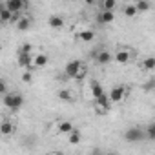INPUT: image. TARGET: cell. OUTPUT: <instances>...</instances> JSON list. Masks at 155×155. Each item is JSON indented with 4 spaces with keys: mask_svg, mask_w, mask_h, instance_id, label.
I'll use <instances>...</instances> for the list:
<instances>
[{
    "mask_svg": "<svg viewBox=\"0 0 155 155\" xmlns=\"http://www.w3.org/2000/svg\"><path fill=\"white\" fill-rule=\"evenodd\" d=\"M2 102H4V106L9 108L11 111H18V110L24 106V97H22L20 93H17V91H8V93H4Z\"/></svg>",
    "mask_w": 155,
    "mask_h": 155,
    "instance_id": "6da1fadb",
    "label": "cell"
},
{
    "mask_svg": "<svg viewBox=\"0 0 155 155\" xmlns=\"http://www.w3.org/2000/svg\"><path fill=\"white\" fill-rule=\"evenodd\" d=\"M128 93H130V88H128L126 84H117V86H113V88L110 90L108 99H110L111 104H120V102L128 97Z\"/></svg>",
    "mask_w": 155,
    "mask_h": 155,
    "instance_id": "7a4b0ae2",
    "label": "cell"
},
{
    "mask_svg": "<svg viewBox=\"0 0 155 155\" xmlns=\"http://www.w3.org/2000/svg\"><path fill=\"white\" fill-rule=\"evenodd\" d=\"M110 108H111V102H110V99H108V93H102L101 97L95 99V111H97L99 115H106V113L110 111Z\"/></svg>",
    "mask_w": 155,
    "mask_h": 155,
    "instance_id": "3957f363",
    "label": "cell"
},
{
    "mask_svg": "<svg viewBox=\"0 0 155 155\" xmlns=\"http://www.w3.org/2000/svg\"><path fill=\"white\" fill-rule=\"evenodd\" d=\"M124 139H126L128 142H139V140L146 139V137H144V130H142L140 126H131V128L126 130Z\"/></svg>",
    "mask_w": 155,
    "mask_h": 155,
    "instance_id": "277c9868",
    "label": "cell"
},
{
    "mask_svg": "<svg viewBox=\"0 0 155 155\" xmlns=\"http://www.w3.org/2000/svg\"><path fill=\"white\" fill-rule=\"evenodd\" d=\"M6 9H9L13 15H20L28 8V0H6Z\"/></svg>",
    "mask_w": 155,
    "mask_h": 155,
    "instance_id": "5b68a950",
    "label": "cell"
},
{
    "mask_svg": "<svg viewBox=\"0 0 155 155\" xmlns=\"http://www.w3.org/2000/svg\"><path fill=\"white\" fill-rule=\"evenodd\" d=\"M113 60H115L117 64L124 66V64H128V62L131 60V51H130L128 48H119V49L113 51Z\"/></svg>",
    "mask_w": 155,
    "mask_h": 155,
    "instance_id": "8992f818",
    "label": "cell"
},
{
    "mask_svg": "<svg viewBox=\"0 0 155 155\" xmlns=\"http://www.w3.org/2000/svg\"><path fill=\"white\" fill-rule=\"evenodd\" d=\"M93 57L97 60L99 66H108L111 60H113V53L108 51V49H101V51H93Z\"/></svg>",
    "mask_w": 155,
    "mask_h": 155,
    "instance_id": "52a82bcc",
    "label": "cell"
},
{
    "mask_svg": "<svg viewBox=\"0 0 155 155\" xmlns=\"http://www.w3.org/2000/svg\"><path fill=\"white\" fill-rule=\"evenodd\" d=\"M31 53H26V51H18V57H17V62L20 68H26L29 71H35V66L31 64Z\"/></svg>",
    "mask_w": 155,
    "mask_h": 155,
    "instance_id": "ba28073f",
    "label": "cell"
},
{
    "mask_svg": "<svg viewBox=\"0 0 155 155\" xmlns=\"http://www.w3.org/2000/svg\"><path fill=\"white\" fill-rule=\"evenodd\" d=\"M81 64H82V60H79V58L69 60V62L66 64V68H64V73H66V77H68V79H73V77H75V73H77V69L81 68Z\"/></svg>",
    "mask_w": 155,
    "mask_h": 155,
    "instance_id": "9c48e42d",
    "label": "cell"
},
{
    "mask_svg": "<svg viewBox=\"0 0 155 155\" xmlns=\"http://www.w3.org/2000/svg\"><path fill=\"white\" fill-rule=\"evenodd\" d=\"M113 20H115V11H104V9H101V13L97 15V22L102 24V26L113 24Z\"/></svg>",
    "mask_w": 155,
    "mask_h": 155,
    "instance_id": "30bf717a",
    "label": "cell"
},
{
    "mask_svg": "<svg viewBox=\"0 0 155 155\" xmlns=\"http://www.w3.org/2000/svg\"><path fill=\"white\" fill-rule=\"evenodd\" d=\"M15 133V122L9 120V119H4L2 122H0V135H4V137H9Z\"/></svg>",
    "mask_w": 155,
    "mask_h": 155,
    "instance_id": "8fae6325",
    "label": "cell"
},
{
    "mask_svg": "<svg viewBox=\"0 0 155 155\" xmlns=\"http://www.w3.org/2000/svg\"><path fill=\"white\" fill-rule=\"evenodd\" d=\"M15 22H17L15 26H17L18 31H28V29L31 28V17H28V15H20V17H17Z\"/></svg>",
    "mask_w": 155,
    "mask_h": 155,
    "instance_id": "7c38bea8",
    "label": "cell"
},
{
    "mask_svg": "<svg viewBox=\"0 0 155 155\" xmlns=\"http://www.w3.org/2000/svg\"><path fill=\"white\" fill-rule=\"evenodd\" d=\"M49 62V57L46 53H37L33 58H31V64L35 66V69H40V68H46Z\"/></svg>",
    "mask_w": 155,
    "mask_h": 155,
    "instance_id": "4fadbf2b",
    "label": "cell"
},
{
    "mask_svg": "<svg viewBox=\"0 0 155 155\" xmlns=\"http://www.w3.org/2000/svg\"><path fill=\"white\" fill-rule=\"evenodd\" d=\"M48 24H49L51 29H62V28L66 26V20H64L60 15H51V17L48 18Z\"/></svg>",
    "mask_w": 155,
    "mask_h": 155,
    "instance_id": "5bb4252c",
    "label": "cell"
},
{
    "mask_svg": "<svg viewBox=\"0 0 155 155\" xmlns=\"http://www.w3.org/2000/svg\"><path fill=\"white\" fill-rule=\"evenodd\" d=\"M81 140H82V133H81L79 130H75V128H73V130L68 133V142H69L71 146H77Z\"/></svg>",
    "mask_w": 155,
    "mask_h": 155,
    "instance_id": "9a60e30c",
    "label": "cell"
},
{
    "mask_svg": "<svg viewBox=\"0 0 155 155\" xmlns=\"http://www.w3.org/2000/svg\"><path fill=\"white\" fill-rule=\"evenodd\" d=\"M77 38L82 40V42H91V40L95 38V31H93V29H82V31H79Z\"/></svg>",
    "mask_w": 155,
    "mask_h": 155,
    "instance_id": "2e32d148",
    "label": "cell"
},
{
    "mask_svg": "<svg viewBox=\"0 0 155 155\" xmlns=\"http://www.w3.org/2000/svg\"><path fill=\"white\" fill-rule=\"evenodd\" d=\"M17 15H13L9 9H4V11H0V24H9V22H15Z\"/></svg>",
    "mask_w": 155,
    "mask_h": 155,
    "instance_id": "e0dca14e",
    "label": "cell"
},
{
    "mask_svg": "<svg viewBox=\"0 0 155 155\" xmlns=\"http://www.w3.org/2000/svg\"><path fill=\"white\" fill-rule=\"evenodd\" d=\"M86 77H88V66L82 62V64H81V68L77 69V73H75V77H73V81L81 82V81H84V79H86Z\"/></svg>",
    "mask_w": 155,
    "mask_h": 155,
    "instance_id": "ac0fdd59",
    "label": "cell"
},
{
    "mask_svg": "<svg viewBox=\"0 0 155 155\" xmlns=\"http://www.w3.org/2000/svg\"><path fill=\"white\" fill-rule=\"evenodd\" d=\"M90 90H91V97H93V99H97V97H101L102 93H106V91H104V88H102V84H101V82H97V81H93V82H91Z\"/></svg>",
    "mask_w": 155,
    "mask_h": 155,
    "instance_id": "d6986e66",
    "label": "cell"
},
{
    "mask_svg": "<svg viewBox=\"0 0 155 155\" xmlns=\"http://www.w3.org/2000/svg\"><path fill=\"white\" fill-rule=\"evenodd\" d=\"M71 130H73V122H69V120H60V122L57 124V131H58V133L68 135Z\"/></svg>",
    "mask_w": 155,
    "mask_h": 155,
    "instance_id": "ffe728a7",
    "label": "cell"
},
{
    "mask_svg": "<svg viewBox=\"0 0 155 155\" xmlns=\"http://www.w3.org/2000/svg\"><path fill=\"white\" fill-rule=\"evenodd\" d=\"M140 68H142L144 71H153V69H155V58H153V57L142 58V60H140Z\"/></svg>",
    "mask_w": 155,
    "mask_h": 155,
    "instance_id": "44dd1931",
    "label": "cell"
},
{
    "mask_svg": "<svg viewBox=\"0 0 155 155\" xmlns=\"http://www.w3.org/2000/svg\"><path fill=\"white\" fill-rule=\"evenodd\" d=\"M150 8H151L150 0H137V2H135L137 13H146V11H150Z\"/></svg>",
    "mask_w": 155,
    "mask_h": 155,
    "instance_id": "7402d4cb",
    "label": "cell"
},
{
    "mask_svg": "<svg viewBox=\"0 0 155 155\" xmlns=\"http://www.w3.org/2000/svg\"><path fill=\"white\" fill-rule=\"evenodd\" d=\"M117 4H119V0H102V2H101V9H104V11H115Z\"/></svg>",
    "mask_w": 155,
    "mask_h": 155,
    "instance_id": "603a6c76",
    "label": "cell"
},
{
    "mask_svg": "<svg viewBox=\"0 0 155 155\" xmlns=\"http://www.w3.org/2000/svg\"><path fill=\"white\" fill-rule=\"evenodd\" d=\"M122 13H124L128 18H133V17H137V15H139V13H137V9H135V4H124Z\"/></svg>",
    "mask_w": 155,
    "mask_h": 155,
    "instance_id": "cb8c5ba5",
    "label": "cell"
},
{
    "mask_svg": "<svg viewBox=\"0 0 155 155\" xmlns=\"http://www.w3.org/2000/svg\"><path fill=\"white\" fill-rule=\"evenodd\" d=\"M57 97H58V101H62V102H71L73 101V93L69 91V90H60L58 93H57Z\"/></svg>",
    "mask_w": 155,
    "mask_h": 155,
    "instance_id": "d4e9b609",
    "label": "cell"
},
{
    "mask_svg": "<svg viewBox=\"0 0 155 155\" xmlns=\"http://www.w3.org/2000/svg\"><path fill=\"white\" fill-rule=\"evenodd\" d=\"M144 137H146L148 140H155V124H153V122L146 126V131H144Z\"/></svg>",
    "mask_w": 155,
    "mask_h": 155,
    "instance_id": "484cf974",
    "label": "cell"
},
{
    "mask_svg": "<svg viewBox=\"0 0 155 155\" xmlns=\"http://www.w3.org/2000/svg\"><path fill=\"white\" fill-rule=\"evenodd\" d=\"M31 81H33V75H31V71H29V69H26V71L22 73V82H28V84H29Z\"/></svg>",
    "mask_w": 155,
    "mask_h": 155,
    "instance_id": "4316f807",
    "label": "cell"
},
{
    "mask_svg": "<svg viewBox=\"0 0 155 155\" xmlns=\"http://www.w3.org/2000/svg\"><path fill=\"white\" fill-rule=\"evenodd\" d=\"M4 93H8V84L4 79H0V95H4Z\"/></svg>",
    "mask_w": 155,
    "mask_h": 155,
    "instance_id": "83f0119b",
    "label": "cell"
},
{
    "mask_svg": "<svg viewBox=\"0 0 155 155\" xmlns=\"http://www.w3.org/2000/svg\"><path fill=\"white\" fill-rule=\"evenodd\" d=\"M84 2H86L88 6H91V4H95V2H97V0H84Z\"/></svg>",
    "mask_w": 155,
    "mask_h": 155,
    "instance_id": "f1b7e54d",
    "label": "cell"
},
{
    "mask_svg": "<svg viewBox=\"0 0 155 155\" xmlns=\"http://www.w3.org/2000/svg\"><path fill=\"white\" fill-rule=\"evenodd\" d=\"M4 9H6V4H4V2H0V11H4Z\"/></svg>",
    "mask_w": 155,
    "mask_h": 155,
    "instance_id": "f546056e",
    "label": "cell"
},
{
    "mask_svg": "<svg viewBox=\"0 0 155 155\" xmlns=\"http://www.w3.org/2000/svg\"><path fill=\"white\" fill-rule=\"evenodd\" d=\"M66 2H73V0H66Z\"/></svg>",
    "mask_w": 155,
    "mask_h": 155,
    "instance_id": "4dcf8cb0",
    "label": "cell"
},
{
    "mask_svg": "<svg viewBox=\"0 0 155 155\" xmlns=\"http://www.w3.org/2000/svg\"><path fill=\"white\" fill-rule=\"evenodd\" d=\"M0 28H2V24H0Z\"/></svg>",
    "mask_w": 155,
    "mask_h": 155,
    "instance_id": "1f68e13d",
    "label": "cell"
}]
</instances>
